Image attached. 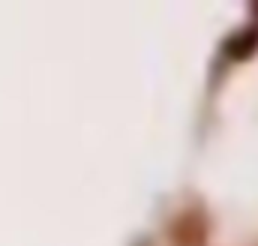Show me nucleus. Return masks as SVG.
<instances>
[{
  "label": "nucleus",
  "mask_w": 258,
  "mask_h": 246,
  "mask_svg": "<svg viewBox=\"0 0 258 246\" xmlns=\"http://www.w3.org/2000/svg\"><path fill=\"white\" fill-rule=\"evenodd\" d=\"M171 240L174 246H204L207 243V219L201 210H186L171 222Z\"/></svg>",
  "instance_id": "1"
},
{
  "label": "nucleus",
  "mask_w": 258,
  "mask_h": 246,
  "mask_svg": "<svg viewBox=\"0 0 258 246\" xmlns=\"http://www.w3.org/2000/svg\"><path fill=\"white\" fill-rule=\"evenodd\" d=\"M225 54L237 63L255 57L258 54V21L249 24V27H243V30H237V33L225 42Z\"/></svg>",
  "instance_id": "2"
},
{
  "label": "nucleus",
  "mask_w": 258,
  "mask_h": 246,
  "mask_svg": "<svg viewBox=\"0 0 258 246\" xmlns=\"http://www.w3.org/2000/svg\"><path fill=\"white\" fill-rule=\"evenodd\" d=\"M249 9H252V12L258 15V3H249Z\"/></svg>",
  "instance_id": "3"
}]
</instances>
